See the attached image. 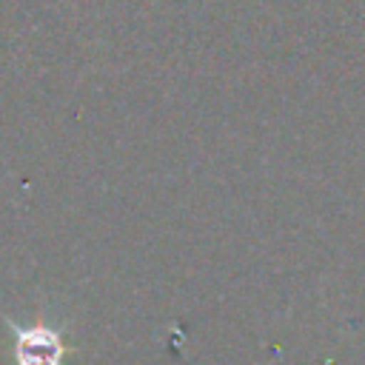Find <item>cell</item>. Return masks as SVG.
Here are the masks:
<instances>
[{"label":"cell","instance_id":"obj_1","mask_svg":"<svg viewBox=\"0 0 365 365\" xmlns=\"http://www.w3.org/2000/svg\"><path fill=\"white\" fill-rule=\"evenodd\" d=\"M3 322L11 328L14 365H66V356L74 351L63 334V325L48 322L46 314H37L31 322H14L9 314H3Z\"/></svg>","mask_w":365,"mask_h":365}]
</instances>
